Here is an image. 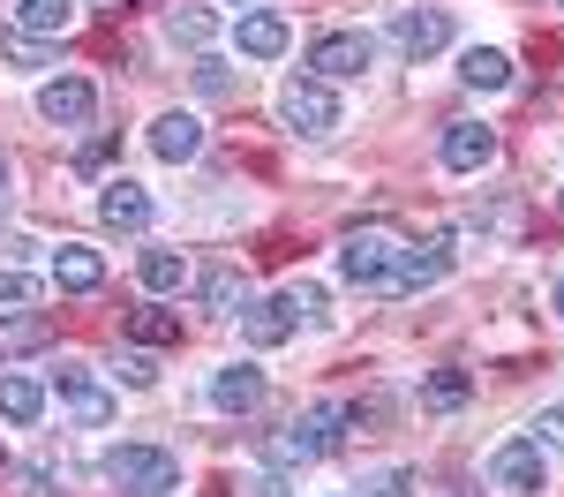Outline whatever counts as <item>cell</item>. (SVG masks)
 Listing matches in <instances>:
<instances>
[{
	"label": "cell",
	"instance_id": "cell-1",
	"mask_svg": "<svg viewBox=\"0 0 564 497\" xmlns=\"http://www.w3.org/2000/svg\"><path fill=\"white\" fill-rule=\"evenodd\" d=\"M316 316H324V287H286V294H263V302L241 310V339L263 355V347L294 339L302 324H316Z\"/></svg>",
	"mask_w": 564,
	"mask_h": 497
},
{
	"label": "cell",
	"instance_id": "cell-2",
	"mask_svg": "<svg viewBox=\"0 0 564 497\" xmlns=\"http://www.w3.org/2000/svg\"><path fill=\"white\" fill-rule=\"evenodd\" d=\"M106 483L121 497H166L181 483V460L166 445H113L106 452Z\"/></svg>",
	"mask_w": 564,
	"mask_h": 497
},
{
	"label": "cell",
	"instance_id": "cell-3",
	"mask_svg": "<svg viewBox=\"0 0 564 497\" xmlns=\"http://www.w3.org/2000/svg\"><path fill=\"white\" fill-rule=\"evenodd\" d=\"M399 257H406V241H399L391 226H361V234L339 241V279H347V287H369V294H384V279H391Z\"/></svg>",
	"mask_w": 564,
	"mask_h": 497
},
{
	"label": "cell",
	"instance_id": "cell-4",
	"mask_svg": "<svg viewBox=\"0 0 564 497\" xmlns=\"http://www.w3.org/2000/svg\"><path fill=\"white\" fill-rule=\"evenodd\" d=\"M369 61H377V39H369V31H324V39H308V53H302V68L316 84H347Z\"/></svg>",
	"mask_w": 564,
	"mask_h": 497
},
{
	"label": "cell",
	"instance_id": "cell-5",
	"mask_svg": "<svg viewBox=\"0 0 564 497\" xmlns=\"http://www.w3.org/2000/svg\"><path fill=\"white\" fill-rule=\"evenodd\" d=\"M452 264H459V249H452V234H430V241H414L399 264H391L384 294H430V287H444L452 279Z\"/></svg>",
	"mask_w": 564,
	"mask_h": 497
},
{
	"label": "cell",
	"instance_id": "cell-6",
	"mask_svg": "<svg viewBox=\"0 0 564 497\" xmlns=\"http://www.w3.org/2000/svg\"><path fill=\"white\" fill-rule=\"evenodd\" d=\"M279 121L294 136H332L339 129V98H332V84H316V76H294V84L279 90Z\"/></svg>",
	"mask_w": 564,
	"mask_h": 497
},
{
	"label": "cell",
	"instance_id": "cell-7",
	"mask_svg": "<svg viewBox=\"0 0 564 497\" xmlns=\"http://www.w3.org/2000/svg\"><path fill=\"white\" fill-rule=\"evenodd\" d=\"M489 490L534 497L542 490V445H534V437H505V445L489 452Z\"/></svg>",
	"mask_w": 564,
	"mask_h": 497
},
{
	"label": "cell",
	"instance_id": "cell-8",
	"mask_svg": "<svg viewBox=\"0 0 564 497\" xmlns=\"http://www.w3.org/2000/svg\"><path fill=\"white\" fill-rule=\"evenodd\" d=\"M391 45H399L406 61H430V53L452 45V15H444V8H399V15H391Z\"/></svg>",
	"mask_w": 564,
	"mask_h": 497
},
{
	"label": "cell",
	"instance_id": "cell-9",
	"mask_svg": "<svg viewBox=\"0 0 564 497\" xmlns=\"http://www.w3.org/2000/svg\"><path fill=\"white\" fill-rule=\"evenodd\" d=\"M90 114H98L90 76H53V84L39 90V121H53V129H90Z\"/></svg>",
	"mask_w": 564,
	"mask_h": 497
},
{
	"label": "cell",
	"instance_id": "cell-10",
	"mask_svg": "<svg viewBox=\"0 0 564 497\" xmlns=\"http://www.w3.org/2000/svg\"><path fill=\"white\" fill-rule=\"evenodd\" d=\"M444 174H481L489 159H497V129L489 121H444Z\"/></svg>",
	"mask_w": 564,
	"mask_h": 497
},
{
	"label": "cell",
	"instance_id": "cell-11",
	"mask_svg": "<svg viewBox=\"0 0 564 497\" xmlns=\"http://www.w3.org/2000/svg\"><path fill=\"white\" fill-rule=\"evenodd\" d=\"M98 219L113 226V234H143V226H151V188L129 181V174H113L98 188Z\"/></svg>",
	"mask_w": 564,
	"mask_h": 497
},
{
	"label": "cell",
	"instance_id": "cell-12",
	"mask_svg": "<svg viewBox=\"0 0 564 497\" xmlns=\"http://www.w3.org/2000/svg\"><path fill=\"white\" fill-rule=\"evenodd\" d=\"M263 392H271V385H263L257 361H226V369H212V407L218 414H257Z\"/></svg>",
	"mask_w": 564,
	"mask_h": 497
},
{
	"label": "cell",
	"instance_id": "cell-13",
	"mask_svg": "<svg viewBox=\"0 0 564 497\" xmlns=\"http://www.w3.org/2000/svg\"><path fill=\"white\" fill-rule=\"evenodd\" d=\"M53 287H61V294H98V287H106V257L84 249V241H61V249H53Z\"/></svg>",
	"mask_w": 564,
	"mask_h": 497
},
{
	"label": "cell",
	"instance_id": "cell-14",
	"mask_svg": "<svg viewBox=\"0 0 564 497\" xmlns=\"http://www.w3.org/2000/svg\"><path fill=\"white\" fill-rule=\"evenodd\" d=\"M234 45H241L249 61H279V53L294 45V31H286V15H271V8H249V15L234 23Z\"/></svg>",
	"mask_w": 564,
	"mask_h": 497
},
{
	"label": "cell",
	"instance_id": "cell-15",
	"mask_svg": "<svg viewBox=\"0 0 564 497\" xmlns=\"http://www.w3.org/2000/svg\"><path fill=\"white\" fill-rule=\"evenodd\" d=\"M196 151H204V121H196V114H159V121H151V159L181 166V159H196Z\"/></svg>",
	"mask_w": 564,
	"mask_h": 497
},
{
	"label": "cell",
	"instance_id": "cell-16",
	"mask_svg": "<svg viewBox=\"0 0 564 497\" xmlns=\"http://www.w3.org/2000/svg\"><path fill=\"white\" fill-rule=\"evenodd\" d=\"M39 414H45V385L23 377V369H0V422L8 430H31Z\"/></svg>",
	"mask_w": 564,
	"mask_h": 497
},
{
	"label": "cell",
	"instance_id": "cell-17",
	"mask_svg": "<svg viewBox=\"0 0 564 497\" xmlns=\"http://www.w3.org/2000/svg\"><path fill=\"white\" fill-rule=\"evenodd\" d=\"M39 347H53V324H45L39 310H8V316H0V361L39 355Z\"/></svg>",
	"mask_w": 564,
	"mask_h": 497
},
{
	"label": "cell",
	"instance_id": "cell-18",
	"mask_svg": "<svg viewBox=\"0 0 564 497\" xmlns=\"http://www.w3.org/2000/svg\"><path fill=\"white\" fill-rule=\"evenodd\" d=\"M459 84L467 90H512V53H505V45H467Z\"/></svg>",
	"mask_w": 564,
	"mask_h": 497
},
{
	"label": "cell",
	"instance_id": "cell-19",
	"mask_svg": "<svg viewBox=\"0 0 564 497\" xmlns=\"http://www.w3.org/2000/svg\"><path fill=\"white\" fill-rule=\"evenodd\" d=\"M218 31H226V15H218V8H166V39L188 45V53H204Z\"/></svg>",
	"mask_w": 564,
	"mask_h": 497
},
{
	"label": "cell",
	"instance_id": "cell-20",
	"mask_svg": "<svg viewBox=\"0 0 564 497\" xmlns=\"http://www.w3.org/2000/svg\"><path fill=\"white\" fill-rule=\"evenodd\" d=\"M196 294H204V310H218V316H241V310H249V279H241L234 264L204 271V279H196Z\"/></svg>",
	"mask_w": 564,
	"mask_h": 497
},
{
	"label": "cell",
	"instance_id": "cell-21",
	"mask_svg": "<svg viewBox=\"0 0 564 497\" xmlns=\"http://www.w3.org/2000/svg\"><path fill=\"white\" fill-rule=\"evenodd\" d=\"M76 23V0H15V31H31V39H61Z\"/></svg>",
	"mask_w": 564,
	"mask_h": 497
},
{
	"label": "cell",
	"instance_id": "cell-22",
	"mask_svg": "<svg viewBox=\"0 0 564 497\" xmlns=\"http://www.w3.org/2000/svg\"><path fill=\"white\" fill-rule=\"evenodd\" d=\"M135 279H143L151 294H181V287H188V257H181V249H143V257H135Z\"/></svg>",
	"mask_w": 564,
	"mask_h": 497
},
{
	"label": "cell",
	"instance_id": "cell-23",
	"mask_svg": "<svg viewBox=\"0 0 564 497\" xmlns=\"http://www.w3.org/2000/svg\"><path fill=\"white\" fill-rule=\"evenodd\" d=\"M294 430H302L308 452L324 460V452H339V437H347V407H308V414H294Z\"/></svg>",
	"mask_w": 564,
	"mask_h": 497
},
{
	"label": "cell",
	"instance_id": "cell-24",
	"mask_svg": "<svg viewBox=\"0 0 564 497\" xmlns=\"http://www.w3.org/2000/svg\"><path fill=\"white\" fill-rule=\"evenodd\" d=\"M308 460H316V452H308V437L294 430V422H286V430H263V467H271V475H294V467H308Z\"/></svg>",
	"mask_w": 564,
	"mask_h": 497
},
{
	"label": "cell",
	"instance_id": "cell-25",
	"mask_svg": "<svg viewBox=\"0 0 564 497\" xmlns=\"http://www.w3.org/2000/svg\"><path fill=\"white\" fill-rule=\"evenodd\" d=\"M129 339H135V347H174V339H181V316L159 310V302H151V310H129Z\"/></svg>",
	"mask_w": 564,
	"mask_h": 497
},
{
	"label": "cell",
	"instance_id": "cell-26",
	"mask_svg": "<svg viewBox=\"0 0 564 497\" xmlns=\"http://www.w3.org/2000/svg\"><path fill=\"white\" fill-rule=\"evenodd\" d=\"M0 61H8V68H23V76H39V68H53V39L8 31V39H0Z\"/></svg>",
	"mask_w": 564,
	"mask_h": 497
},
{
	"label": "cell",
	"instance_id": "cell-27",
	"mask_svg": "<svg viewBox=\"0 0 564 497\" xmlns=\"http://www.w3.org/2000/svg\"><path fill=\"white\" fill-rule=\"evenodd\" d=\"M113 414H121V400H113V392H98V385L68 392V422H76V430H106Z\"/></svg>",
	"mask_w": 564,
	"mask_h": 497
},
{
	"label": "cell",
	"instance_id": "cell-28",
	"mask_svg": "<svg viewBox=\"0 0 564 497\" xmlns=\"http://www.w3.org/2000/svg\"><path fill=\"white\" fill-rule=\"evenodd\" d=\"M467 392H475V377H467V369H436L430 385H422V400L444 407V414H452V407H467Z\"/></svg>",
	"mask_w": 564,
	"mask_h": 497
},
{
	"label": "cell",
	"instance_id": "cell-29",
	"mask_svg": "<svg viewBox=\"0 0 564 497\" xmlns=\"http://www.w3.org/2000/svg\"><path fill=\"white\" fill-rule=\"evenodd\" d=\"M39 302V279L31 271H15V264H0V316L8 310H31Z\"/></svg>",
	"mask_w": 564,
	"mask_h": 497
},
{
	"label": "cell",
	"instance_id": "cell-30",
	"mask_svg": "<svg viewBox=\"0 0 564 497\" xmlns=\"http://www.w3.org/2000/svg\"><path fill=\"white\" fill-rule=\"evenodd\" d=\"M196 90H204V98H226V90H234V68L204 53V61H196Z\"/></svg>",
	"mask_w": 564,
	"mask_h": 497
},
{
	"label": "cell",
	"instance_id": "cell-31",
	"mask_svg": "<svg viewBox=\"0 0 564 497\" xmlns=\"http://www.w3.org/2000/svg\"><path fill=\"white\" fill-rule=\"evenodd\" d=\"M354 497H414V467H384L369 490H354Z\"/></svg>",
	"mask_w": 564,
	"mask_h": 497
},
{
	"label": "cell",
	"instance_id": "cell-32",
	"mask_svg": "<svg viewBox=\"0 0 564 497\" xmlns=\"http://www.w3.org/2000/svg\"><path fill=\"white\" fill-rule=\"evenodd\" d=\"M121 385H129V392H151V385H159V361L151 355H121Z\"/></svg>",
	"mask_w": 564,
	"mask_h": 497
},
{
	"label": "cell",
	"instance_id": "cell-33",
	"mask_svg": "<svg viewBox=\"0 0 564 497\" xmlns=\"http://www.w3.org/2000/svg\"><path fill=\"white\" fill-rule=\"evenodd\" d=\"M527 437H534V445H542V452H550V445L564 452V407H550V414H542V422H534Z\"/></svg>",
	"mask_w": 564,
	"mask_h": 497
},
{
	"label": "cell",
	"instance_id": "cell-34",
	"mask_svg": "<svg viewBox=\"0 0 564 497\" xmlns=\"http://www.w3.org/2000/svg\"><path fill=\"white\" fill-rule=\"evenodd\" d=\"M106 159H113V136H90L84 151H76V174H98Z\"/></svg>",
	"mask_w": 564,
	"mask_h": 497
},
{
	"label": "cell",
	"instance_id": "cell-35",
	"mask_svg": "<svg viewBox=\"0 0 564 497\" xmlns=\"http://www.w3.org/2000/svg\"><path fill=\"white\" fill-rule=\"evenodd\" d=\"M84 385H90L84 361H61V369H53V392H61V400H68V392H84Z\"/></svg>",
	"mask_w": 564,
	"mask_h": 497
},
{
	"label": "cell",
	"instance_id": "cell-36",
	"mask_svg": "<svg viewBox=\"0 0 564 497\" xmlns=\"http://www.w3.org/2000/svg\"><path fill=\"white\" fill-rule=\"evenodd\" d=\"M23 497H53V467H23Z\"/></svg>",
	"mask_w": 564,
	"mask_h": 497
},
{
	"label": "cell",
	"instance_id": "cell-37",
	"mask_svg": "<svg viewBox=\"0 0 564 497\" xmlns=\"http://www.w3.org/2000/svg\"><path fill=\"white\" fill-rule=\"evenodd\" d=\"M0 196H8V151H0Z\"/></svg>",
	"mask_w": 564,
	"mask_h": 497
},
{
	"label": "cell",
	"instance_id": "cell-38",
	"mask_svg": "<svg viewBox=\"0 0 564 497\" xmlns=\"http://www.w3.org/2000/svg\"><path fill=\"white\" fill-rule=\"evenodd\" d=\"M550 302H557V316H564V279H557V294H550Z\"/></svg>",
	"mask_w": 564,
	"mask_h": 497
},
{
	"label": "cell",
	"instance_id": "cell-39",
	"mask_svg": "<svg viewBox=\"0 0 564 497\" xmlns=\"http://www.w3.org/2000/svg\"><path fill=\"white\" fill-rule=\"evenodd\" d=\"M0 467H8V452H0Z\"/></svg>",
	"mask_w": 564,
	"mask_h": 497
},
{
	"label": "cell",
	"instance_id": "cell-40",
	"mask_svg": "<svg viewBox=\"0 0 564 497\" xmlns=\"http://www.w3.org/2000/svg\"><path fill=\"white\" fill-rule=\"evenodd\" d=\"M557 204H564V196H557Z\"/></svg>",
	"mask_w": 564,
	"mask_h": 497
}]
</instances>
